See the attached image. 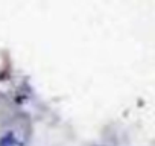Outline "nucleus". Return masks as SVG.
I'll return each instance as SVG.
<instances>
[{
    "label": "nucleus",
    "mask_w": 155,
    "mask_h": 146,
    "mask_svg": "<svg viewBox=\"0 0 155 146\" xmlns=\"http://www.w3.org/2000/svg\"><path fill=\"white\" fill-rule=\"evenodd\" d=\"M0 146H21L15 138L14 132H6L3 137H0Z\"/></svg>",
    "instance_id": "obj_1"
}]
</instances>
